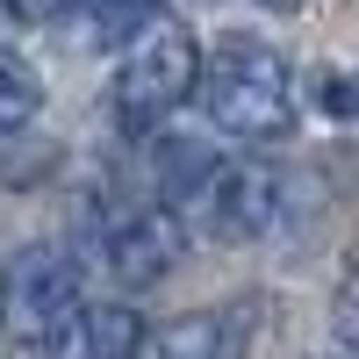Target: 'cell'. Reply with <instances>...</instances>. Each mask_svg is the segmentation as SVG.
<instances>
[{
  "mask_svg": "<svg viewBox=\"0 0 359 359\" xmlns=\"http://www.w3.org/2000/svg\"><path fill=\"white\" fill-rule=\"evenodd\" d=\"M201 108L223 137H280L294 123V72L273 43L259 36H223L216 57L201 65Z\"/></svg>",
  "mask_w": 359,
  "mask_h": 359,
  "instance_id": "6da1fadb",
  "label": "cell"
},
{
  "mask_svg": "<svg viewBox=\"0 0 359 359\" xmlns=\"http://www.w3.org/2000/svg\"><path fill=\"white\" fill-rule=\"evenodd\" d=\"M194 86H201V43L180 22H151L115 65V115L123 130H158L172 108H187Z\"/></svg>",
  "mask_w": 359,
  "mask_h": 359,
  "instance_id": "7a4b0ae2",
  "label": "cell"
},
{
  "mask_svg": "<svg viewBox=\"0 0 359 359\" xmlns=\"http://www.w3.org/2000/svg\"><path fill=\"white\" fill-rule=\"evenodd\" d=\"M79 259L65 245H29L8 259V280H0V309H8V323L22 338H50V331H65V323L79 316Z\"/></svg>",
  "mask_w": 359,
  "mask_h": 359,
  "instance_id": "3957f363",
  "label": "cell"
},
{
  "mask_svg": "<svg viewBox=\"0 0 359 359\" xmlns=\"http://www.w3.org/2000/svg\"><path fill=\"white\" fill-rule=\"evenodd\" d=\"M201 216H208L216 237H230V245H259V237H273L280 216H287V180L273 165H252V158L216 165V180H208V194H201Z\"/></svg>",
  "mask_w": 359,
  "mask_h": 359,
  "instance_id": "277c9868",
  "label": "cell"
},
{
  "mask_svg": "<svg viewBox=\"0 0 359 359\" xmlns=\"http://www.w3.org/2000/svg\"><path fill=\"white\" fill-rule=\"evenodd\" d=\"M180 252H187V237H180V216L158 201H144V208H123V216L108 223V266H115V280H130V287H151L165 280Z\"/></svg>",
  "mask_w": 359,
  "mask_h": 359,
  "instance_id": "5b68a950",
  "label": "cell"
},
{
  "mask_svg": "<svg viewBox=\"0 0 359 359\" xmlns=\"http://www.w3.org/2000/svg\"><path fill=\"white\" fill-rule=\"evenodd\" d=\"M245 352V323L223 316V309H201V316H180L158 331L151 359H237Z\"/></svg>",
  "mask_w": 359,
  "mask_h": 359,
  "instance_id": "8992f818",
  "label": "cell"
},
{
  "mask_svg": "<svg viewBox=\"0 0 359 359\" xmlns=\"http://www.w3.org/2000/svg\"><path fill=\"white\" fill-rule=\"evenodd\" d=\"M137 352H144V323H137V309L101 302V309L72 316V359H137Z\"/></svg>",
  "mask_w": 359,
  "mask_h": 359,
  "instance_id": "52a82bcc",
  "label": "cell"
},
{
  "mask_svg": "<svg viewBox=\"0 0 359 359\" xmlns=\"http://www.w3.org/2000/svg\"><path fill=\"white\" fill-rule=\"evenodd\" d=\"M36 115H43V72L22 50H0V137L29 130Z\"/></svg>",
  "mask_w": 359,
  "mask_h": 359,
  "instance_id": "ba28073f",
  "label": "cell"
},
{
  "mask_svg": "<svg viewBox=\"0 0 359 359\" xmlns=\"http://www.w3.org/2000/svg\"><path fill=\"white\" fill-rule=\"evenodd\" d=\"M165 0H86V36H101V43H137L144 29L158 22Z\"/></svg>",
  "mask_w": 359,
  "mask_h": 359,
  "instance_id": "9c48e42d",
  "label": "cell"
},
{
  "mask_svg": "<svg viewBox=\"0 0 359 359\" xmlns=\"http://www.w3.org/2000/svg\"><path fill=\"white\" fill-rule=\"evenodd\" d=\"M158 172H165V194H172V201H201L208 180H216V158H208L201 144H165V151H158Z\"/></svg>",
  "mask_w": 359,
  "mask_h": 359,
  "instance_id": "30bf717a",
  "label": "cell"
},
{
  "mask_svg": "<svg viewBox=\"0 0 359 359\" xmlns=\"http://www.w3.org/2000/svg\"><path fill=\"white\" fill-rule=\"evenodd\" d=\"M331 323H338V345H345V352H359V273L338 287V309H331Z\"/></svg>",
  "mask_w": 359,
  "mask_h": 359,
  "instance_id": "8fae6325",
  "label": "cell"
},
{
  "mask_svg": "<svg viewBox=\"0 0 359 359\" xmlns=\"http://www.w3.org/2000/svg\"><path fill=\"white\" fill-rule=\"evenodd\" d=\"M331 108H345V115H359V79H345V86H331Z\"/></svg>",
  "mask_w": 359,
  "mask_h": 359,
  "instance_id": "7c38bea8",
  "label": "cell"
},
{
  "mask_svg": "<svg viewBox=\"0 0 359 359\" xmlns=\"http://www.w3.org/2000/svg\"><path fill=\"white\" fill-rule=\"evenodd\" d=\"M0 8H8V15H50L57 0H0Z\"/></svg>",
  "mask_w": 359,
  "mask_h": 359,
  "instance_id": "4fadbf2b",
  "label": "cell"
},
{
  "mask_svg": "<svg viewBox=\"0 0 359 359\" xmlns=\"http://www.w3.org/2000/svg\"><path fill=\"white\" fill-rule=\"evenodd\" d=\"M259 8H273V15H294V8H302V0H259Z\"/></svg>",
  "mask_w": 359,
  "mask_h": 359,
  "instance_id": "5bb4252c",
  "label": "cell"
}]
</instances>
